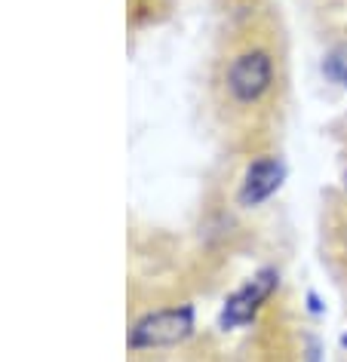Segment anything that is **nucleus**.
Segmentation results:
<instances>
[{"label": "nucleus", "instance_id": "nucleus-1", "mask_svg": "<svg viewBox=\"0 0 347 362\" xmlns=\"http://www.w3.org/2000/svg\"><path fill=\"white\" fill-rule=\"evenodd\" d=\"M194 329V310L190 307H169L142 316L130 332V347L151 350V347H172V344L185 341Z\"/></svg>", "mask_w": 347, "mask_h": 362}, {"label": "nucleus", "instance_id": "nucleus-2", "mask_svg": "<svg viewBox=\"0 0 347 362\" xmlns=\"http://www.w3.org/2000/svg\"><path fill=\"white\" fill-rule=\"evenodd\" d=\"M273 83V62L264 49H249L237 56L227 68V89L237 102L249 105L268 93Z\"/></svg>", "mask_w": 347, "mask_h": 362}, {"label": "nucleus", "instance_id": "nucleus-3", "mask_svg": "<svg viewBox=\"0 0 347 362\" xmlns=\"http://www.w3.org/2000/svg\"><path fill=\"white\" fill-rule=\"evenodd\" d=\"M280 276L273 267L258 270L252 279H246V286H240L237 292L227 298L222 307V325L224 329H240V325H249L255 320V313L261 310V304L268 301L277 288Z\"/></svg>", "mask_w": 347, "mask_h": 362}, {"label": "nucleus", "instance_id": "nucleus-4", "mask_svg": "<svg viewBox=\"0 0 347 362\" xmlns=\"http://www.w3.org/2000/svg\"><path fill=\"white\" fill-rule=\"evenodd\" d=\"M283 178H286V166L273 157H261L255 160L243 175L240 185V203L243 206H261L264 200H271L280 191Z\"/></svg>", "mask_w": 347, "mask_h": 362}, {"label": "nucleus", "instance_id": "nucleus-5", "mask_svg": "<svg viewBox=\"0 0 347 362\" xmlns=\"http://www.w3.org/2000/svg\"><path fill=\"white\" fill-rule=\"evenodd\" d=\"M323 71H326V77L332 80V83L347 89V40L338 43L335 49H329V56L323 62Z\"/></svg>", "mask_w": 347, "mask_h": 362}, {"label": "nucleus", "instance_id": "nucleus-6", "mask_svg": "<svg viewBox=\"0 0 347 362\" xmlns=\"http://www.w3.org/2000/svg\"><path fill=\"white\" fill-rule=\"evenodd\" d=\"M341 344H344V347H347V334H344V338H341Z\"/></svg>", "mask_w": 347, "mask_h": 362}, {"label": "nucleus", "instance_id": "nucleus-7", "mask_svg": "<svg viewBox=\"0 0 347 362\" xmlns=\"http://www.w3.org/2000/svg\"><path fill=\"white\" fill-rule=\"evenodd\" d=\"M344 187H347V175H344Z\"/></svg>", "mask_w": 347, "mask_h": 362}]
</instances>
